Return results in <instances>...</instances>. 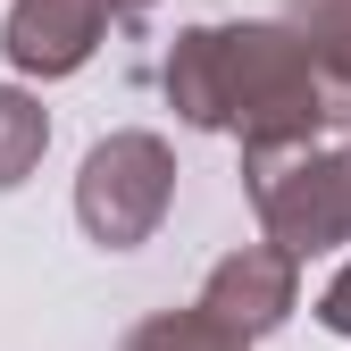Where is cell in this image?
I'll list each match as a JSON object with an SVG mask.
<instances>
[{"label": "cell", "instance_id": "cell-1", "mask_svg": "<svg viewBox=\"0 0 351 351\" xmlns=\"http://www.w3.org/2000/svg\"><path fill=\"white\" fill-rule=\"evenodd\" d=\"M159 84H167V109L184 125L234 134L243 151H285V143H310L318 125H335L326 117V75H318L293 17L176 34Z\"/></svg>", "mask_w": 351, "mask_h": 351}, {"label": "cell", "instance_id": "cell-2", "mask_svg": "<svg viewBox=\"0 0 351 351\" xmlns=\"http://www.w3.org/2000/svg\"><path fill=\"white\" fill-rule=\"evenodd\" d=\"M243 193L268 243H285L293 259L351 243V151H310V143L243 151Z\"/></svg>", "mask_w": 351, "mask_h": 351}, {"label": "cell", "instance_id": "cell-3", "mask_svg": "<svg viewBox=\"0 0 351 351\" xmlns=\"http://www.w3.org/2000/svg\"><path fill=\"white\" fill-rule=\"evenodd\" d=\"M167 201H176V151L159 134H109V143H93V159L75 176V217L101 251L151 243Z\"/></svg>", "mask_w": 351, "mask_h": 351}, {"label": "cell", "instance_id": "cell-4", "mask_svg": "<svg viewBox=\"0 0 351 351\" xmlns=\"http://www.w3.org/2000/svg\"><path fill=\"white\" fill-rule=\"evenodd\" d=\"M109 17H117V0H17L0 51H9L17 75H75L101 51Z\"/></svg>", "mask_w": 351, "mask_h": 351}, {"label": "cell", "instance_id": "cell-5", "mask_svg": "<svg viewBox=\"0 0 351 351\" xmlns=\"http://www.w3.org/2000/svg\"><path fill=\"white\" fill-rule=\"evenodd\" d=\"M293 293H301V259L285 243H243V251H226L209 268L201 310H217L234 335H268V326L293 318Z\"/></svg>", "mask_w": 351, "mask_h": 351}, {"label": "cell", "instance_id": "cell-6", "mask_svg": "<svg viewBox=\"0 0 351 351\" xmlns=\"http://www.w3.org/2000/svg\"><path fill=\"white\" fill-rule=\"evenodd\" d=\"M285 17L301 25V42L326 75V117L351 125V0H285Z\"/></svg>", "mask_w": 351, "mask_h": 351}, {"label": "cell", "instance_id": "cell-7", "mask_svg": "<svg viewBox=\"0 0 351 351\" xmlns=\"http://www.w3.org/2000/svg\"><path fill=\"white\" fill-rule=\"evenodd\" d=\"M117 351H251V335H234L217 310H159V318H143L134 335H125Z\"/></svg>", "mask_w": 351, "mask_h": 351}, {"label": "cell", "instance_id": "cell-8", "mask_svg": "<svg viewBox=\"0 0 351 351\" xmlns=\"http://www.w3.org/2000/svg\"><path fill=\"white\" fill-rule=\"evenodd\" d=\"M42 143H51V117H42V109H34L25 93H9V84H0V193L34 176Z\"/></svg>", "mask_w": 351, "mask_h": 351}, {"label": "cell", "instance_id": "cell-9", "mask_svg": "<svg viewBox=\"0 0 351 351\" xmlns=\"http://www.w3.org/2000/svg\"><path fill=\"white\" fill-rule=\"evenodd\" d=\"M318 326H326V335H351V268L318 293Z\"/></svg>", "mask_w": 351, "mask_h": 351}, {"label": "cell", "instance_id": "cell-10", "mask_svg": "<svg viewBox=\"0 0 351 351\" xmlns=\"http://www.w3.org/2000/svg\"><path fill=\"white\" fill-rule=\"evenodd\" d=\"M143 9H151V0H117V17H143Z\"/></svg>", "mask_w": 351, "mask_h": 351}]
</instances>
